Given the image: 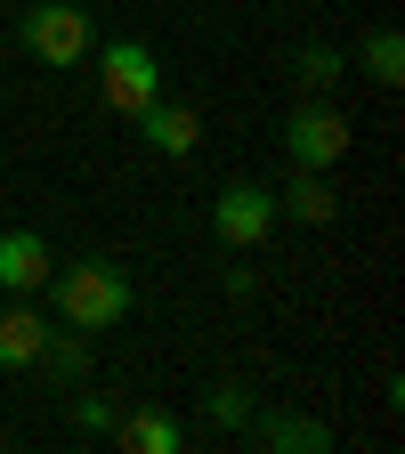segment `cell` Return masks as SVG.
Wrapping results in <instances>:
<instances>
[{
	"instance_id": "6da1fadb",
	"label": "cell",
	"mask_w": 405,
	"mask_h": 454,
	"mask_svg": "<svg viewBox=\"0 0 405 454\" xmlns=\"http://www.w3.org/2000/svg\"><path fill=\"white\" fill-rule=\"evenodd\" d=\"M41 293L57 301V325H74V333H90V340L130 317V276L113 268V260H97V252L74 260V268H49Z\"/></svg>"
},
{
	"instance_id": "7a4b0ae2",
	"label": "cell",
	"mask_w": 405,
	"mask_h": 454,
	"mask_svg": "<svg viewBox=\"0 0 405 454\" xmlns=\"http://www.w3.org/2000/svg\"><path fill=\"white\" fill-rule=\"evenodd\" d=\"M97 98H105V114L138 122V114L162 98V57L146 41H105L97 49Z\"/></svg>"
},
{
	"instance_id": "3957f363",
	"label": "cell",
	"mask_w": 405,
	"mask_h": 454,
	"mask_svg": "<svg viewBox=\"0 0 405 454\" xmlns=\"http://www.w3.org/2000/svg\"><path fill=\"white\" fill-rule=\"evenodd\" d=\"M17 41L41 57V66H82V57H90V9H82V0H33Z\"/></svg>"
},
{
	"instance_id": "277c9868",
	"label": "cell",
	"mask_w": 405,
	"mask_h": 454,
	"mask_svg": "<svg viewBox=\"0 0 405 454\" xmlns=\"http://www.w3.org/2000/svg\"><path fill=\"white\" fill-rule=\"evenodd\" d=\"M284 154H292V170H332L340 154H349V122H340V106L308 98L284 114Z\"/></svg>"
},
{
	"instance_id": "5b68a950",
	"label": "cell",
	"mask_w": 405,
	"mask_h": 454,
	"mask_svg": "<svg viewBox=\"0 0 405 454\" xmlns=\"http://www.w3.org/2000/svg\"><path fill=\"white\" fill-rule=\"evenodd\" d=\"M276 219H284V211H276V187H252V179H244V187H227V195L211 203V236H219L227 252H252V244L276 236Z\"/></svg>"
},
{
	"instance_id": "8992f818",
	"label": "cell",
	"mask_w": 405,
	"mask_h": 454,
	"mask_svg": "<svg viewBox=\"0 0 405 454\" xmlns=\"http://www.w3.org/2000/svg\"><path fill=\"white\" fill-rule=\"evenodd\" d=\"M49 268H57L49 236H33V227H0V293H9V301H33L41 284H49Z\"/></svg>"
},
{
	"instance_id": "52a82bcc",
	"label": "cell",
	"mask_w": 405,
	"mask_h": 454,
	"mask_svg": "<svg viewBox=\"0 0 405 454\" xmlns=\"http://www.w3.org/2000/svg\"><path fill=\"white\" fill-rule=\"evenodd\" d=\"M138 138H146L154 154H170V162H187V154L203 146V122H195V106H179V98H154V106L138 114Z\"/></svg>"
},
{
	"instance_id": "ba28073f",
	"label": "cell",
	"mask_w": 405,
	"mask_h": 454,
	"mask_svg": "<svg viewBox=\"0 0 405 454\" xmlns=\"http://www.w3.org/2000/svg\"><path fill=\"white\" fill-rule=\"evenodd\" d=\"M252 430H260V446H276V454H292V446H300V454H324V446H332V430H324L316 414H292V406H268Z\"/></svg>"
},
{
	"instance_id": "9c48e42d",
	"label": "cell",
	"mask_w": 405,
	"mask_h": 454,
	"mask_svg": "<svg viewBox=\"0 0 405 454\" xmlns=\"http://www.w3.org/2000/svg\"><path fill=\"white\" fill-rule=\"evenodd\" d=\"M41 340H49V325H41L33 301H9V309H0V365H9V373H25L41 357Z\"/></svg>"
},
{
	"instance_id": "30bf717a",
	"label": "cell",
	"mask_w": 405,
	"mask_h": 454,
	"mask_svg": "<svg viewBox=\"0 0 405 454\" xmlns=\"http://www.w3.org/2000/svg\"><path fill=\"white\" fill-rule=\"evenodd\" d=\"M276 211H292L300 227H324V219L340 211V195L324 187V170H292V179H284V195H276Z\"/></svg>"
},
{
	"instance_id": "8fae6325",
	"label": "cell",
	"mask_w": 405,
	"mask_h": 454,
	"mask_svg": "<svg viewBox=\"0 0 405 454\" xmlns=\"http://www.w3.org/2000/svg\"><path fill=\"white\" fill-rule=\"evenodd\" d=\"M113 438H122L130 454H170L187 430H179V414H162V406H138V414H122L113 422Z\"/></svg>"
},
{
	"instance_id": "7c38bea8",
	"label": "cell",
	"mask_w": 405,
	"mask_h": 454,
	"mask_svg": "<svg viewBox=\"0 0 405 454\" xmlns=\"http://www.w3.org/2000/svg\"><path fill=\"white\" fill-rule=\"evenodd\" d=\"M357 66H365V82H381V90H397V82H405V33H397V25H381V33H365V49H357Z\"/></svg>"
},
{
	"instance_id": "4fadbf2b",
	"label": "cell",
	"mask_w": 405,
	"mask_h": 454,
	"mask_svg": "<svg viewBox=\"0 0 405 454\" xmlns=\"http://www.w3.org/2000/svg\"><path fill=\"white\" fill-rule=\"evenodd\" d=\"M33 365H41V373H57V381H82V373H90V333H74V325H66V333H49Z\"/></svg>"
},
{
	"instance_id": "5bb4252c",
	"label": "cell",
	"mask_w": 405,
	"mask_h": 454,
	"mask_svg": "<svg viewBox=\"0 0 405 454\" xmlns=\"http://www.w3.org/2000/svg\"><path fill=\"white\" fill-rule=\"evenodd\" d=\"M340 66H349V57H340V49H316V41H308V49L292 57V82H300L308 98H324V90L340 82Z\"/></svg>"
},
{
	"instance_id": "9a60e30c",
	"label": "cell",
	"mask_w": 405,
	"mask_h": 454,
	"mask_svg": "<svg viewBox=\"0 0 405 454\" xmlns=\"http://www.w3.org/2000/svg\"><path fill=\"white\" fill-rule=\"evenodd\" d=\"M113 422H122V397H105V389H82L74 397V430L82 438H113Z\"/></svg>"
},
{
	"instance_id": "2e32d148",
	"label": "cell",
	"mask_w": 405,
	"mask_h": 454,
	"mask_svg": "<svg viewBox=\"0 0 405 454\" xmlns=\"http://www.w3.org/2000/svg\"><path fill=\"white\" fill-rule=\"evenodd\" d=\"M203 414H211V430H244V422H252V389H244V381H219Z\"/></svg>"
}]
</instances>
